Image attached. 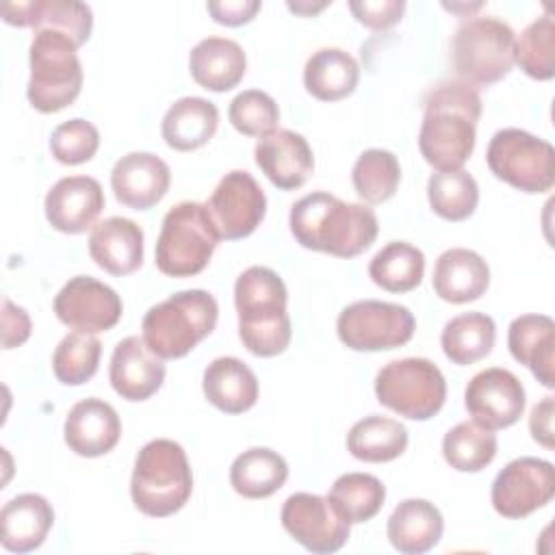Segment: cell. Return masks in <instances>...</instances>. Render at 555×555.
<instances>
[{"mask_svg": "<svg viewBox=\"0 0 555 555\" xmlns=\"http://www.w3.org/2000/svg\"><path fill=\"white\" fill-rule=\"evenodd\" d=\"M327 2H319V4H310V2H288V9L299 13V15H314L321 9H325Z\"/></svg>", "mask_w": 555, "mask_h": 555, "instance_id": "48", "label": "cell"}, {"mask_svg": "<svg viewBox=\"0 0 555 555\" xmlns=\"http://www.w3.org/2000/svg\"><path fill=\"white\" fill-rule=\"evenodd\" d=\"M555 494V468L542 457H516L492 481L490 501L503 518H525Z\"/></svg>", "mask_w": 555, "mask_h": 555, "instance_id": "12", "label": "cell"}, {"mask_svg": "<svg viewBox=\"0 0 555 555\" xmlns=\"http://www.w3.org/2000/svg\"><path fill=\"white\" fill-rule=\"evenodd\" d=\"M442 455L460 473H479L496 455V436L475 421H462L444 434Z\"/></svg>", "mask_w": 555, "mask_h": 555, "instance_id": "36", "label": "cell"}, {"mask_svg": "<svg viewBox=\"0 0 555 555\" xmlns=\"http://www.w3.org/2000/svg\"><path fill=\"white\" fill-rule=\"evenodd\" d=\"M30 317L24 308L15 306L11 299L2 301V349L20 347L30 336Z\"/></svg>", "mask_w": 555, "mask_h": 555, "instance_id": "45", "label": "cell"}, {"mask_svg": "<svg viewBox=\"0 0 555 555\" xmlns=\"http://www.w3.org/2000/svg\"><path fill=\"white\" fill-rule=\"evenodd\" d=\"M399 180L401 167L397 156L382 147L364 150L351 169L353 189L366 204H382L390 199L399 186Z\"/></svg>", "mask_w": 555, "mask_h": 555, "instance_id": "39", "label": "cell"}, {"mask_svg": "<svg viewBox=\"0 0 555 555\" xmlns=\"http://www.w3.org/2000/svg\"><path fill=\"white\" fill-rule=\"evenodd\" d=\"M102 343L87 332H69L54 349L52 371L65 386H80L89 382L100 364Z\"/></svg>", "mask_w": 555, "mask_h": 555, "instance_id": "41", "label": "cell"}, {"mask_svg": "<svg viewBox=\"0 0 555 555\" xmlns=\"http://www.w3.org/2000/svg\"><path fill=\"white\" fill-rule=\"evenodd\" d=\"M121 312V297L104 282L89 275L72 278L54 297L56 319L76 332H106L117 325Z\"/></svg>", "mask_w": 555, "mask_h": 555, "instance_id": "15", "label": "cell"}, {"mask_svg": "<svg viewBox=\"0 0 555 555\" xmlns=\"http://www.w3.org/2000/svg\"><path fill=\"white\" fill-rule=\"evenodd\" d=\"M488 169L522 193H546L555 184V150L548 141L520 130L503 128L486 150Z\"/></svg>", "mask_w": 555, "mask_h": 555, "instance_id": "10", "label": "cell"}, {"mask_svg": "<svg viewBox=\"0 0 555 555\" xmlns=\"http://www.w3.org/2000/svg\"><path fill=\"white\" fill-rule=\"evenodd\" d=\"M108 379L121 399L145 401L163 386L165 364L145 345L143 336H126L113 349Z\"/></svg>", "mask_w": 555, "mask_h": 555, "instance_id": "19", "label": "cell"}, {"mask_svg": "<svg viewBox=\"0 0 555 555\" xmlns=\"http://www.w3.org/2000/svg\"><path fill=\"white\" fill-rule=\"evenodd\" d=\"M193 492V473L184 449L156 438L137 453L130 479V496L139 512L152 518H165L184 507Z\"/></svg>", "mask_w": 555, "mask_h": 555, "instance_id": "4", "label": "cell"}, {"mask_svg": "<svg viewBox=\"0 0 555 555\" xmlns=\"http://www.w3.org/2000/svg\"><path fill=\"white\" fill-rule=\"evenodd\" d=\"M288 479L286 460L267 447H254L234 457L230 466V483L245 499H267L275 494Z\"/></svg>", "mask_w": 555, "mask_h": 555, "instance_id": "32", "label": "cell"}, {"mask_svg": "<svg viewBox=\"0 0 555 555\" xmlns=\"http://www.w3.org/2000/svg\"><path fill=\"white\" fill-rule=\"evenodd\" d=\"M514 30L496 17L466 20L451 43L453 69L470 87H488L514 67Z\"/></svg>", "mask_w": 555, "mask_h": 555, "instance_id": "8", "label": "cell"}, {"mask_svg": "<svg viewBox=\"0 0 555 555\" xmlns=\"http://www.w3.org/2000/svg\"><path fill=\"white\" fill-rule=\"evenodd\" d=\"M2 20L20 28H54L69 35L80 48L93 28V13L85 2L76 0H26L2 2Z\"/></svg>", "mask_w": 555, "mask_h": 555, "instance_id": "22", "label": "cell"}, {"mask_svg": "<svg viewBox=\"0 0 555 555\" xmlns=\"http://www.w3.org/2000/svg\"><path fill=\"white\" fill-rule=\"evenodd\" d=\"M490 284L488 262L473 249L451 247L442 251L434 267V291L449 304L479 299Z\"/></svg>", "mask_w": 555, "mask_h": 555, "instance_id": "26", "label": "cell"}, {"mask_svg": "<svg viewBox=\"0 0 555 555\" xmlns=\"http://www.w3.org/2000/svg\"><path fill=\"white\" fill-rule=\"evenodd\" d=\"M217 317L219 306L208 291H178L145 312L143 340L158 358L176 360L212 334Z\"/></svg>", "mask_w": 555, "mask_h": 555, "instance_id": "5", "label": "cell"}, {"mask_svg": "<svg viewBox=\"0 0 555 555\" xmlns=\"http://www.w3.org/2000/svg\"><path fill=\"white\" fill-rule=\"evenodd\" d=\"M282 527L310 553H336L349 538V522L327 496L295 492L282 505Z\"/></svg>", "mask_w": 555, "mask_h": 555, "instance_id": "13", "label": "cell"}, {"mask_svg": "<svg viewBox=\"0 0 555 555\" xmlns=\"http://www.w3.org/2000/svg\"><path fill=\"white\" fill-rule=\"evenodd\" d=\"M202 390L210 405L225 414H243L258 401V377L238 358L223 356L204 369Z\"/></svg>", "mask_w": 555, "mask_h": 555, "instance_id": "27", "label": "cell"}, {"mask_svg": "<svg viewBox=\"0 0 555 555\" xmlns=\"http://www.w3.org/2000/svg\"><path fill=\"white\" fill-rule=\"evenodd\" d=\"M481 98L462 80L436 85L425 98L418 150L436 171L462 169L475 150Z\"/></svg>", "mask_w": 555, "mask_h": 555, "instance_id": "2", "label": "cell"}, {"mask_svg": "<svg viewBox=\"0 0 555 555\" xmlns=\"http://www.w3.org/2000/svg\"><path fill=\"white\" fill-rule=\"evenodd\" d=\"M507 347L516 362L527 366L533 377L546 386H555V323L546 314H520L509 323Z\"/></svg>", "mask_w": 555, "mask_h": 555, "instance_id": "25", "label": "cell"}, {"mask_svg": "<svg viewBox=\"0 0 555 555\" xmlns=\"http://www.w3.org/2000/svg\"><path fill=\"white\" fill-rule=\"evenodd\" d=\"M442 514L425 499L401 501L388 518V540L403 555H421L431 551L442 538Z\"/></svg>", "mask_w": 555, "mask_h": 555, "instance_id": "29", "label": "cell"}, {"mask_svg": "<svg viewBox=\"0 0 555 555\" xmlns=\"http://www.w3.org/2000/svg\"><path fill=\"white\" fill-rule=\"evenodd\" d=\"M529 431L538 444L553 449V397H544L531 408Z\"/></svg>", "mask_w": 555, "mask_h": 555, "instance_id": "47", "label": "cell"}, {"mask_svg": "<svg viewBox=\"0 0 555 555\" xmlns=\"http://www.w3.org/2000/svg\"><path fill=\"white\" fill-rule=\"evenodd\" d=\"M91 260L111 275L134 273L143 262V230L132 219L108 217L89 236Z\"/></svg>", "mask_w": 555, "mask_h": 555, "instance_id": "23", "label": "cell"}, {"mask_svg": "<svg viewBox=\"0 0 555 555\" xmlns=\"http://www.w3.org/2000/svg\"><path fill=\"white\" fill-rule=\"evenodd\" d=\"M98 147V128L80 117L59 124L50 137V152L63 165H82L95 156Z\"/></svg>", "mask_w": 555, "mask_h": 555, "instance_id": "43", "label": "cell"}, {"mask_svg": "<svg viewBox=\"0 0 555 555\" xmlns=\"http://www.w3.org/2000/svg\"><path fill=\"white\" fill-rule=\"evenodd\" d=\"M288 225L301 247L336 258L360 256L373 245L379 230L373 208L343 202L325 191L297 199L291 206Z\"/></svg>", "mask_w": 555, "mask_h": 555, "instance_id": "1", "label": "cell"}, {"mask_svg": "<svg viewBox=\"0 0 555 555\" xmlns=\"http://www.w3.org/2000/svg\"><path fill=\"white\" fill-rule=\"evenodd\" d=\"M48 223L63 234L87 232L104 208L102 184L91 176L61 178L43 202Z\"/></svg>", "mask_w": 555, "mask_h": 555, "instance_id": "17", "label": "cell"}, {"mask_svg": "<svg viewBox=\"0 0 555 555\" xmlns=\"http://www.w3.org/2000/svg\"><path fill=\"white\" fill-rule=\"evenodd\" d=\"M286 284L269 267H247L234 284L238 314V338L258 358H273L286 351L293 330L286 312Z\"/></svg>", "mask_w": 555, "mask_h": 555, "instance_id": "3", "label": "cell"}, {"mask_svg": "<svg viewBox=\"0 0 555 555\" xmlns=\"http://www.w3.org/2000/svg\"><path fill=\"white\" fill-rule=\"evenodd\" d=\"M171 182L169 165L152 152H130L111 171V189L119 204L132 210L156 206Z\"/></svg>", "mask_w": 555, "mask_h": 555, "instance_id": "18", "label": "cell"}, {"mask_svg": "<svg viewBox=\"0 0 555 555\" xmlns=\"http://www.w3.org/2000/svg\"><path fill=\"white\" fill-rule=\"evenodd\" d=\"M206 206L219 236L238 241L249 236L264 219L267 197L249 171L234 169L217 182Z\"/></svg>", "mask_w": 555, "mask_h": 555, "instance_id": "14", "label": "cell"}, {"mask_svg": "<svg viewBox=\"0 0 555 555\" xmlns=\"http://www.w3.org/2000/svg\"><path fill=\"white\" fill-rule=\"evenodd\" d=\"M360 80L358 61L340 48L317 50L304 67L306 91L321 102H338L351 95Z\"/></svg>", "mask_w": 555, "mask_h": 555, "instance_id": "31", "label": "cell"}, {"mask_svg": "<svg viewBox=\"0 0 555 555\" xmlns=\"http://www.w3.org/2000/svg\"><path fill=\"white\" fill-rule=\"evenodd\" d=\"M414 314L410 308L379 301L360 299L343 308L336 321L340 343L353 351H386L410 343L414 336Z\"/></svg>", "mask_w": 555, "mask_h": 555, "instance_id": "11", "label": "cell"}, {"mask_svg": "<svg viewBox=\"0 0 555 555\" xmlns=\"http://www.w3.org/2000/svg\"><path fill=\"white\" fill-rule=\"evenodd\" d=\"M254 156L269 182L282 191L299 189L314 169L312 150L295 130H275L258 139Z\"/></svg>", "mask_w": 555, "mask_h": 555, "instance_id": "21", "label": "cell"}, {"mask_svg": "<svg viewBox=\"0 0 555 555\" xmlns=\"http://www.w3.org/2000/svg\"><path fill=\"white\" fill-rule=\"evenodd\" d=\"M260 7L262 4L258 0H221L206 4L212 20L223 26H243L251 22Z\"/></svg>", "mask_w": 555, "mask_h": 555, "instance_id": "46", "label": "cell"}, {"mask_svg": "<svg viewBox=\"0 0 555 555\" xmlns=\"http://www.w3.org/2000/svg\"><path fill=\"white\" fill-rule=\"evenodd\" d=\"M76 41L54 28H37L30 41V80L26 98L39 113L69 106L82 89V65Z\"/></svg>", "mask_w": 555, "mask_h": 555, "instance_id": "6", "label": "cell"}, {"mask_svg": "<svg viewBox=\"0 0 555 555\" xmlns=\"http://www.w3.org/2000/svg\"><path fill=\"white\" fill-rule=\"evenodd\" d=\"M327 499L349 525L366 522L382 509L386 486L369 473H345L332 483Z\"/></svg>", "mask_w": 555, "mask_h": 555, "instance_id": "37", "label": "cell"}, {"mask_svg": "<svg viewBox=\"0 0 555 555\" xmlns=\"http://www.w3.org/2000/svg\"><path fill=\"white\" fill-rule=\"evenodd\" d=\"M228 119L241 134L262 139L278 130L280 108L269 93L260 89H247L230 102Z\"/></svg>", "mask_w": 555, "mask_h": 555, "instance_id": "42", "label": "cell"}, {"mask_svg": "<svg viewBox=\"0 0 555 555\" xmlns=\"http://www.w3.org/2000/svg\"><path fill=\"white\" fill-rule=\"evenodd\" d=\"M375 397L382 405L412 421H427L440 412L447 399V382L427 358H401L379 369Z\"/></svg>", "mask_w": 555, "mask_h": 555, "instance_id": "9", "label": "cell"}, {"mask_svg": "<svg viewBox=\"0 0 555 555\" xmlns=\"http://www.w3.org/2000/svg\"><path fill=\"white\" fill-rule=\"evenodd\" d=\"M496 338V325L492 317L483 312H464L447 321L440 334V345L444 356L460 366L475 364L483 360Z\"/></svg>", "mask_w": 555, "mask_h": 555, "instance_id": "33", "label": "cell"}, {"mask_svg": "<svg viewBox=\"0 0 555 555\" xmlns=\"http://www.w3.org/2000/svg\"><path fill=\"white\" fill-rule=\"evenodd\" d=\"M427 199L438 217L447 221H464L477 208L479 186L466 169L436 171L427 180Z\"/></svg>", "mask_w": 555, "mask_h": 555, "instance_id": "38", "label": "cell"}, {"mask_svg": "<svg viewBox=\"0 0 555 555\" xmlns=\"http://www.w3.org/2000/svg\"><path fill=\"white\" fill-rule=\"evenodd\" d=\"M219 126L217 106L197 95L176 100L163 117V139L176 152H193L206 145Z\"/></svg>", "mask_w": 555, "mask_h": 555, "instance_id": "30", "label": "cell"}, {"mask_svg": "<svg viewBox=\"0 0 555 555\" xmlns=\"http://www.w3.org/2000/svg\"><path fill=\"white\" fill-rule=\"evenodd\" d=\"M425 273L423 251L405 241L384 245L369 262V278L388 293H408L416 288Z\"/></svg>", "mask_w": 555, "mask_h": 555, "instance_id": "35", "label": "cell"}, {"mask_svg": "<svg viewBox=\"0 0 555 555\" xmlns=\"http://www.w3.org/2000/svg\"><path fill=\"white\" fill-rule=\"evenodd\" d=\"M347 449L362 462H390L408 449V429L395 418L371 414L353 423L347 434Z\"/></svg>", "mask_w": 555, "mask_h": 555, "instance_id": "34", "label": "cell"}, {"mask_svg": "<svg viewBox=\"0 0 555 555\" xmlns=\"http://www.w3.org/2000/svg\"><path fill=\"white\" fill-rule=\"evenodd\" d=\"M193 80L208 91L234 89L247 69L243 48L228 37H206L189 54Z\"/></svg>", "mask_w": 555, "mask_h": 555, "instance_id": "28", "label": "cell"}, {"mask_svg": "<svg viewBox=\"0 0 555 555\" xmlns=\"http://www.w3.org/2000/svg\"><path fill=\"white\" fill-rule=\"evenodd\" d=\"M54 522V509L46 496L17 494L0 512V542L9 553H30L43 544Z\"/></svg>", "mask_w": 555, "mask_h": 555, "instance_id": "24", "label": "cell"}, {"mask_svg": "<svg viewBox=\"0 0 555 555\" xmlns=\"http://www.w3.org/2000/svg\"><path fill=\"white\" fill-rule=\"evenodd\" d=\"M464 405L475 423L488 429H505L525 412V388L520 379L501 366L473 375L464 390Z\"/></svg>", "mask_w": 555, "mask_h": 555, "instance_id": "16", "label": "cell"}, {"mask_svg": "<svg viewBox=\"0 0 555 555\" xmlns=\"http://www.w3.org/2000/svg\"><path fill=\"white\" fill-rule=\"evenodd\" d=\"M349 9L353 17L366 28L386 30L401 20L405 11V2L403 0H375V2L360 0V2H349Z\"/></svg>", "mask_w": 555, "mask_h": 555, "instance_id": "44", "label": "cell"}, {"mask_svg": "<svg viewBox=\"0 0 555 555\" xmlns=\"http://www.w3.org/2000/svg\"><path fill=\"white\" fill-rule=\"evenodd\" d=\"M65 444L82 457H100L115 449L121 438V421L111 403L98 397L74 403L63 425Z\"/></svg>", "mask_w": 555, "mask_h": 555, "instance_id": "20", "label": "cell"}, {"mask_svg": "<svg viewBox=\"0 0 555 555\" xmlns=\"http://www.w3.org/2000/svg\"><path fill=\"white\" fill-rule=\"evenodd\" d=\"M514 63L535 80L555 76V24L551 15L533 20L514 43Z\"/></svg>", "mask_w": 555, "mask_h": 555, "instance_id": "40", "label": "cell"}, {"mask_svg": "<svg viewBox=\"0 0 555 555\" xmlns=\"http://www.w3.org/2000/svg\"><path fill=\"white\" fill-rule=\"evenodd\" d=\"M221 236L206 204L180 202L163 219L156 267L169 278H191L206 269Z\"/></svg>", "mask_w": 555, "mask_h": 555, "instance_id": "7", "label": "cell"}]
</instances>
